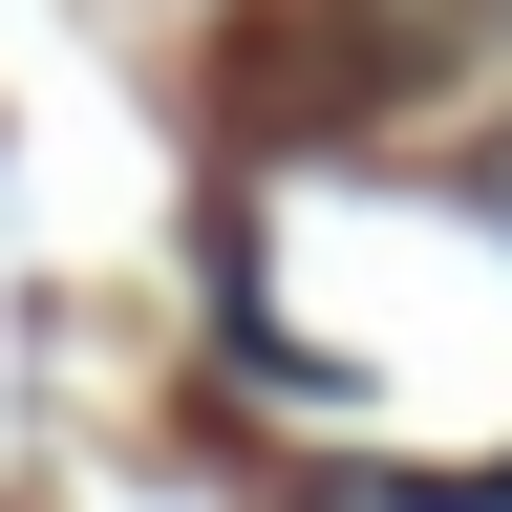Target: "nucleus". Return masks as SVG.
Wrapping results in <instances>:
<instances>
[{
  "instance_id": "f257e3e1",
  "label": "nucleus",
  "mask_w": 512,
  "mask_h": 512,
  "mask_svg": "<svg viewBox=\"0 0 512 512\" xmlns=\"http://www.w3.org/2000/svg\"><path fill=\"white\" fill-rule=\"evenodd\" d=\"M470 22H512V0H363V43H384V64H448Z\"/></svg>"
},
{
  "instance_id": "f03ea898",
  "label": "nucleus",
  "mask_w": 512,
  "mask_h": 512,
  "mask_svg": "<svg viewBox=\"0 0 512 512\" xmlns=\"http://www.w3.org/2000/svg\"><path fill=\"white\" fill-rule=\"evenodd\" d=\"M491 235H512V150H491Z\"/></svg>"
}]
</instances>
